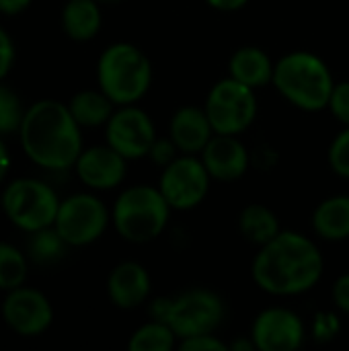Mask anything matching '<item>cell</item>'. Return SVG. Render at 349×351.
I'll use <instances>...</instances> for the list:
<instances>
[{
    "label": "cell",
    "mask_w": 349,
    "mask_h": 351,
    "mask_svg": "<svg viewBox=\"0 0 349 351\" xmlns=\"http://www.w3.org/2000/svg\"><path fill=\"white\" fill-rule=\"evenodd\" d=\"M325 259L317 243L296 230H282L259 247L251 276L259 290L272 296H300L323 278Z\"/></svg>",
    "instance_id": "1"
},
{
    "label": "cell",
    "mask_w": 349,
    "mask_h": 351,
    "mask_svg": "<svg viewBox=\"0 0 349 351\" xmlns=\"http://www.w3.org/2000/svg\"><path fill=\"white\" fill-rule=\"evenodd\" d=\"M82 128L68 103L41 99L27 107L19 142L27 158L45 171H68L82 152Z\"/></svg>",
    "instance_id": "2"
},
{
    "label": "cell",
    "mask_w": 349,
    "mask_h": 351,
    "mask_svg": "<svg viewBox=\"0 0 349 351\" xmlns=\"http://www.w3.org/2000/svg\"><path fill=\"white\" fill-rule=\"evenodd\" d=\"M274 86L294 107L315 113L329 105L335 80L327 62L313 51H290L276 62Z\"/></svg>",
    "instance_id": "3"
},
{
    "label": "cell",
    "mask_w": 349,
    "mask_h": 351,
    "mask_svg": "<svg viewBox=\"0 0 349 351\" xmlns=\"http://www.w3.org/2000/svg\"><path fill=\"white\" fill-rule=\"evenodd\" d=\"M99 88L119 107L138 103L152 84L150 58L128 41L111 43L97 62Z\"/></svg>",
    "instance_id": "4"
},
{
    "label": "cell",
    "mask_w": 349,
    "mask_h": 351,
    "mask_svg": "<svg viewBox=\"0 0 349 351\" xmlns=\"http://www.w3.org/2000/svg\"><path fill=\"white\" fill-rule=\"evenodd\" d=\"M171 210L158 187L134 185L117 195L111 208V222L123 241L144 245L165 232Z\"/></svg>",
    "instance_id": "5"
},
{
    "label": "cell",
    "mask_w": 349,
    "mask_h": 351,
    "mask_svg": "<svg viewBox=\"0 0 349 351\" xmlns=\"http://www.w3.org/2000/svg\"><path fill=\"white\" fill-rule=\"evenodd\" d=\"M152 319L165 321L175 335L181 339L216 333L226 317L224 300L208 290V288H193L175 298H158L150 304Z\"/></svg>",
    "instance_id": "6"
},
{
    "label": "cell",
    "mask_w": 349,
    "mask_h": 351,
    "mask_svg": "<svg viewBox=\"0 0 349 351\" xmlns=\"http://www.w3.org/2000/svg\"><path fill=\"white\" fill-rule=\"evenodd\" d=\"M60 202L62 199L53 187L33 177H19L10 181L0 195L4 216L27 234L53 226Z\"/></svg>",
    "instance_id": "7"
},
{
    "label": "cell",
    "mask_w": 349,
    "mask_h": 351,
    "mask_svg": "<svg viewBox=\"0 0 349 351\" xmlns=\"http://www.w3.org/2000/svg\"><path fill=\"white\" fill-rule=\"evenodd\" d=\"M204 109L214 134L241 136L257 117L255 88L234 80L232 76L222 78L210 88Z\"/></svg>",
    "instance_id": "8"
},
{
    "label": "cell",
    "mask_w": 349,
    "mask_h": 351,
    "mask_svg": "<svg viewBox=\"0 0 349 351\" xmlns=\"http://www.w3.org/2000/svg\"><path fill=\"white\" fill-rule=\"evenodd\" d=\"M111 222V212L93 193H74L60 202L53 228L70 247H86L99 241Z\"/></svg>",
    "instance_id": "9"
},
{
    "label": "cell",
    "mask_w": 349,
    "mask_h": 351,
    "mask_svg": "<svg viewBox=\"0 0 349 351\" xmlns=\"http://www.w3.org/2000/svg\"><path fill=\"white\" fill-rule=\"evenodd\" d=\"M210 181L212 177L197 154H179L173 162L163 167L158 189L173 210L187 212L206 199Z\"/></svg>",
    "instance_id": "10"
},
{
    "label": "cell",
    "mask_w": 349,
    "mask_h": 351,
    "mask_svg": "<svg viewBox=\"0 0 349 351\" xmlns=\"http://www.w3.org/2000/svg\"><path fill=\"white\" fill-rule=\"evenodd\" d=\"M107 144L125 160H140L148 156L156 136L152 117L134 105H119L105 123Z\"/></svg>",
    "instance_id": "11"
},
{
    "label": "cell",
    "mask_w": 349,
    "mask_h": 351,
    "mask_svg": "<svg viewBox=\"0 0 349 351\" xmlns=\"http://www.w3.org/2000/svg\"><path fill=\"white\" fill-rule=\"evenodd\" d=\"M0 315L4 325L19 337H39L53 323V306L49 298L29 286L6 292Z\"/></svg>",
    "instance_id": "12"
},
{
    "label": "cell",
    "mask_w": 349,
    "mask_h": 351,
    "mask_svg": "<svg viewBox=\"0 0 349 351\" xmlns=\"http://www.w3.org/2000/svg\"><path fill=\"white\" fill-rule=\"evenodd\" d=\"M306 329L302 319L284 306H272L257 315L251 339L259 351H294L302 348Z\"/></svg>",
    "instance_id": "13"
},
{
    "label": "cell",
    "mask_w": 349,
    "mask_h": 351,
    "mask_svg": "<svg viewBox=\"0 0 349 351\" xmlns=\"http://www.w3.org/2000/svg\"><path fill=\"white\" fill-rule=\"evenodd\" d=\"M76 177L93 191H109L123 183L128 160L109 144L82 148L76 165Z\"/></svg>",
    "instance_id": "14"
},
{
    "label": "cell",
    "mask_w": 349,
    "mask_h": 351,
    "mask_svg": "<svg viewBox=\"0 0 349 351\" xmlns=\"http://www.w3.org/2000/svg\"><path fill=\"white\" fill-rule=\"evenodd\" d=\"M202 162L216 181H237L249 169V150L239 140V136L214 134L206 148L200 152Z\"/></svg>",
    "instance_id": "15"
},
{
    "label": "cell",
    "mask_w": 349,
    "mask_h": 351,
    "mask_svg": "<svg viewBox=\"0 0 349 351\" xmlns=\"http://www.w3.org/2000/svg\"><path fill=\"white\" fill-rule=\"evenodd\" d=\"M152 292L148 269L138 261H123L115 265L107 278V296L113 306L132 311L142 306Z\"/></svg>",
    "instance_id": "16"
},
{
    "label": "cell",
    "mask_w": 349,
    "mask_h": 351,
    "mask_svg": "<svg viewBox=\"0 0 349 351\" xmlns=\"http://www.w3.org/2000/svg\"><path fill=\"white\" fill-rule=\"evenodd\" d=\"M212 136L214 128L204 107L183 105L173 113L169 123V138L175 142L181 154H200Z\"/></svg>",
    "instance_id": "17"
},
{
    "label": "cell",
    "mask_w": 349,
    "mask_h": 351,
    "mask_svg": "<svg viewBox=\"0 0 349 351\" xmlns=\"http://www.w3.org/2000/svg\"><path fill=\"white\" fill-rule=\"evenodd\" d=\"M274 68L276 64L272 62L269 53L255 45L239 47L228 60V76L251 88L269 84L274 80Z\"/></svg>",
    "instance_id": "18"
},
{
    "label": "cell",
    "mask_w": 349,
    "mask_h": 351,
    "mask_svg": "<svg viewBox=\"0 0 349 351\" xmlns=\"http://www.w3.org/2000/svg\"><path fill=\"white\" fill-rule=\"evenodd\" d=\"M97 0H68L62 8L60 23L68 39L86 43L101 31L103 12Z\"/></svg>",
    "instance_id": "19"
},
{
    "label": "cell",
    "mask_w": 349,
    "mask_h": 351,
    "mask_svg": "<svg viewBox=\"0 0 349 351\" xmlns=\"http://www.w3.org/2000/svg\"><path fill=\"white\" fill-rule=\"evenodd\" d=\"M313 230L323 241L341 243L349 239V195H331L323 199L311 218Z\"/></svg>",
    "instance_id": "20"
},
{
    "label": "cell",
    "mask_w": 349,
    "mask_h": 351,
    "mask_svg": "<svg viewBox=\"0 0 349 351\" xmlns=\"http://www.w3.org/2000/svg\"><path fill=\"white\" fill-rule=\"evenodd\" d=\"M68 109L80 128H101L109 121L117 105L101 88H84L72 95Z\"/></svg>",
    "instance_id": "21"
},
{
    "label": "cell",
    "mask_w": 349,
    "mask_h": 351,
    "mask_svg": "<svg viewBox=\"0 0 349 351\" xmlns=\"http://www.w3.org/2000/svg\"><path fill=\"white\" fill-rule=\"evenodd\" d=\"M239 230L245 241L263 247L282 232V226L274 210L263 204H249L239 216Z\"/></svg>",
    "instance_id": "22"
},
{
    "label": "cell",
    "mask_w": 349,
    "mask_h": 351,
    "mask_svg": "<svg viewBox=\"0 0 349 351\" xmlns=\"http://www.w3.org/2000/svg\"><path fill=\"white\" fill-rule=\"evenodd\" d=\"M177 346L179 337L175 335V331L158 319H152L150 323L138 327L128 341L130 351H171Z\"/></svg>",
    "instance_id": "23"
},
{
    "label": "cell",
    "mask_w": 349,
    "mask_h": 351,
    "mask_svg": "<svg viewBox=\"0 0 349 351\" xmlns=\"http://www.w3.org/2000/svg\"><path fill=\"white\" fill-rule=\"evenodd\" d=\"M68 249H70V245L60 237V232L53 226L29 232L27 257L37 265H51V263L60 261Z\"/></svg>",
    "instance_id": "24"
},
{
    "label": "cell",
    "mask_w": 349,
    "mask_h": 351,
    "mask_svg": "<svg viewBox=\"0 0 349 351\" xmlns=\"http://www.w3.org/2000/svg\"><path fill=\"white\" fill-rule=\"evenodd\" d=\"M29 276V257L10 243H0V290L10 292L25 286Z\"/></svg>",
    "instance_id": "25"
},
{
    "label": "cell",
    "mask_w": 349,
    "mask_h": 351,
    "mask_svg": "<svg viewBox=\"0 0 349 351\" xmlns=\"http://www.w3.org/2000/svg\"><path fill=\"white\" fill-rule=\"evenodd\" d=\"M25 111L21 97L0 80V136L19 134Z\"/></svg>",
    "instance_id": "26"
},
{
    "label": "cell",
    "mask_w": 349,
    "mask_h": 351,
    "mask_svg": "<svg viewBox=\"0 0 349 351\" xmlns=\"http://www.w3.org/2000/svg\"><path fill=\"white\" fill-rule=\"evenodd\" d=\"M329 167L335 175L349 179V125H346L329 146Z\"/></svg>",
    "instance_id": "27"
},
{
    "label": "cell",
    "mask_w": 349,
    "mask_h": 351,
    "mask_svg": "<svg viewBox=\"0 0 349 351\" xmlns=\"http://www.w3.org/2000/svg\"><path fill=\"white\" fill-rule=\"evenodd\" d=\"M341 333V319L337 313L331 311H319L313 319L311 335L317 343H331Z\"/></svg>",
    "instance_id": "28"
},
{
    "label": "cell",
    "mask_w": 349,
    "mask_h": 351,
    "mask_svg": "<svg viewBox=\"0 0 349 351\" xmlns=\"http://www.w3.org/2000/svg\"><path fill=\"white\" fill-rule=\"evenodd\" d=\"M327 109L333 113V117L344 128L349 125V80L348 82H335V88L331 93Z\"/></svg>",
    "instance_id": "29"
},
{
    "label": "cell",
    "mask_w": 349,
    "mask_h": 351,
    "mask_svg": "<svg viewBox=\"0 0 349 351\" xmlns=\"http://www.w3.org/2000/svg\"><path fill=\"white\" fill-rule=\"evenodd\" d=\"M181 351H226L230 350L222 339L216 337V333H204V335H193L185 337L177 346Z\"/></svg>",
    "instance_id": "30"
},
{
    "label": "cell",
    "mask_w": 349,
    "mask_h": 351,
    "mask_svg": "<svg viewBox=\"0 0 349 351\" xmlns=\"http://www.w3.org/2000/svg\"><path fill=\"white\" fill-rule=\"evenodd\" d=\"M179 154L181 152H179V148L175 146V142L171 138H156L154 144H152V148H150V152H148V156L152 158V162L158 165V167H167Z\"/></svg>",
    "instance_id": "31"
},
{
    "label": "cell",
    "mask_w": 349,
    "mask_h": 351,
    "mask_svg": "<svg viewBox=\"0 0 349 351\" xmlns=\"http://www.w3.org/2000/svg\"><path fill=\"white\" fill-rule=\"evenodd\" d=\"M14 41L12 37L8 35V31L4 27H0V80L6 78V74L12 70V64H14Z\"/></svg>",
    "instance_id": "32"
},
{
    "label": "cell",
    "mask_w": 349,
    "mask_h": 351,
    "mask_svg": "<svg viewBox=\"0 0 349 351\" xmlns=\"http://www.w3.org/2000/svg\"><path fill=\"white\" fill-rule=\"evenodd\" d=\"M331 296H333L335 306H337L341 313L349 315V274H344V276H339V278L335 280Z\"/></svg>",
    "instance_id": "33"
},
{
    "label": "cell",
    "mask_w": 349,
    "mask_h": 351,
    "mask_svg": "<svg viewBox=\"0 0 349 351\" xmlns=\"http://www.w3.org/2000/svg\"><path fill=\"white\" fill-rule=\"evenodd\" d=\"M31 2L33 0H0V12L8 14V16L21 14L31 6Z\"/></svg>",
    "instance_id": "34"
},
{
    "label": "cell",
    "mask_w": 349,
    "mask_h": 351,
    "mask_svg": "<svg viewBox=\"0 0 349 351\" xmlns=\"http://www.w3.org/2000/svg\"><path fill=\"white\" fill-rule=\"evenodd\" d=\"M212 8L216 10H222V12H234V10H241L249 0H206Z\"/></svg>",
    "instance_id": "35"
},
{
    "label": "cell",
    "mask_w": 349,
    "mask_h": 351,
    "mask_svg": "<svg viewBox=\"0 0 349 351\" xmlns=\"http://www.w3.org/2000/svg\"><path fill=\"white\" fill-rule=\"evenodd\" d=\"M10 154H8V148H6V142H4V136H0V185L4 183L8 171H10Z\"/></svg>",
    "instance_id": "36"
},
{
    "label": "cell",
    "mask_w": 349,
    "mask_h": 351,
    "mask_svg": "<svg viewBox=\"0 0 349 351\" xmlns=\"http://www.w3.org/2000/svg\"><path fill=\"white\" fill-rule=\"evenodd\" d=\"M228 348L234 351H251L255 350V343H253V339H249V337H239V339H234Z\"/></svg>",
    "instance_id": "37"
},
{
    "label": "cell",
    "mask_w": 349,
    "mask_h": 351,
    "mask_svg": "<svg viewBox=\"0 0 349 351\" xmlns=\"http://www.w3.org/2000/svg\"><path fill=\"white\" fill-rule=\"evenodd\" d=\"M97 2H115V0H97Z\"/></svg>",
    "instance_id": "38"
},
{
    "label": "cell",
    "mask_w": 349,
    "mask_h": 351,
    "mask_svg": "<svg viewBox=\"0 0 349 351\" xmlns=\"http://www.w3.org/2000/svg\"><path fill=\"white\" fill-rule=\"evenodd\" d=\"M0 210H2V204H0Z\"/></svg>",
    "instance_id": "39"
}]
</instances>
